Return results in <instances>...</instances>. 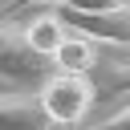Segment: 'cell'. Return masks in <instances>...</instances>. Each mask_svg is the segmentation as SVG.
Wrapping results in <instances>:
<instances>
[{
  "instance_id": "ba28073f",
  "label": "cell",
  "mask_w": 130,
  "mask_h": 130,
  "mask_svg": "<svg viewBox=\"0 0 130 130\" xmlns=\"http://www.w3.org/2000/svg\"><path fill=\"white\" fill-rule=\"evenodd\" d=\"M89 130H130V106H126V110H118L114 118H106V122L89 126Z\"/></svg>"
},
{
  "instance_id": "52a82bcc",
  "label": "cell",
  "mask_w": 130,
  "mask_h": 130,
  "mask_svg": "<svg viewBox=\"0 0 130 130\" xmlns=\"http://www.w3.org/2000/svg\"><path fill=\"white\" fill-rule=\"evenodd\" d=\"M57 4L81 8V12H106V8H122V4H130V0H57Z\"/></svg>"
},
{
  "instance_id": "6da1fadb",
  "label": "cell",
  "mask_w": 130,
  "mask_h": 130,
  "mask_svg": "<svg viewBox=\"0 0 130 130\" xmlns=\"http://www.w3.org/2000/svg\"><path fill=\"white\" fill-rule=\"evenodd\" d=\"M41 98H45V106H49V114H53L57 126H77V122L89 114V106L98 102V89L89 85L85 73H65V69H57V73L45 81Z\"/></svg>"
},
{
  "instance_id": "8992f818",
  "label": "cell",
  "mask_w": 130,
  "mask_h": 130,
  "mask_svg": "<svg viewBox=\"0 0 130 130\" xmlns=\"http://www.w3.org/2000/svg\"><path fill=\"white\" fill-rule=\"evenodd\" d=\"M126 89H130V65H126V69H118V73H114L106 85H98V102H106V98H118V93H126Z\"/></svg>"
},
{
  "instance_id": "9c48e42d",
  "label": "cell",
  "mask_w": 130,
  "mask_h": 130,
  "mask_svg": "<svg viewBox=\"0 0 130 130\" xmlns=\"http://www.w3.org/2000/svg\"><path fill=\"white\" fill-rule=\"evenodd\" d=\"M37 4H57V0H8V8H4V16H16L20 8H37Z\"/></svg>"
},
{
  "instance_id": "3957f363",
  "label": "cell",
  "mask_w": 130,
  "mask_h": 130,
  "mask_svg": "<svg viewBox=\"0 0 130 130\" xmlns=\"http://www.w3.org/2000/svg\"><path fill=\"white\" fill-rule=\"evenodd\" d=\"M53 114L45 106V98L37 93H4L0 102V130H49Z\"/></svg>"
},
{
  "instance_id": "7a4b0ae2",
  "label": "cell",
  "mask_w": 130,
  "mask_h": 130,
  "mask_svg": "<svg viewBox=\"0 0 130 130\" xmlns=\"http://www.w3.org/2000/svg\"><path fill=\"white\" fill-rule=\"evenodd\" d=\"M0 73L8 81H37L45 73V53L28 41L24 28L8 24L4 28V49H0Z\"/></svg>"
},
{
  "instance_id": "277c9868",
  "label": "cell",
  "mask_w": 130,
  "mask_h": 130,
  "mask_svg": "<svg viewBox=\"0 0 130 130\" xmlns=\"http://www.w3.org/2000/svg\"><path fill=\"white\" fill-rule=\"evenodd\" d=\"M53 65L65 69V73H89L98 65V37H89V32H81V28L69 24V37L53 53Z\"/></svg>"
},
{
  "instance_id": "5b68a950",
  "label": "cell",
  "mask_w": 130,
  "mask_h": 130,
  "mask_svg": "<svg viewBox=\"0 0 130 130\" xmlns=\"http://www.w3.org/2000/svg\"><path fill=\"white\" fill-rule=\"evenodd\" d=\"M24 32H28V41H32L45 57H53V53L61 49V41L69 37V24H65V16H37V20L24 24Z\"/></svg>"
}]
</instances>
